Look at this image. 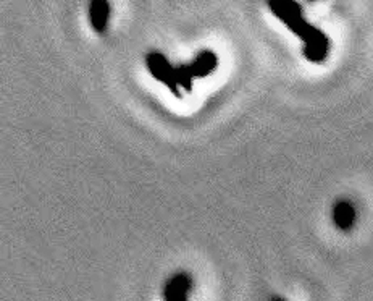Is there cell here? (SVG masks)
Here are the masks:
<instances>
[{
  "label": "cell",
  "instance_id": "obj_5",
  "mask_svg": "<svg viewBox=\"0 0 373 301\" xmlns=\"http://www.w3.org/2000/svg\"><path fill=\"white\" fill-rule=\"evenodd\" d=\"M333 222L339 230H349L356 222V209L349 201H339L333 206Z\"/></svg>",
  "mask_w": 373,
  "mask_h": 301
},
{
  "label": "cell",
  "instance_id": "obj_6",
  "mask_svg": "<svg viewBox=\"0 0 373 301\" xmlns=\"http://www.w3.org/2000/svg\"><path fill=\"white\" fill-rule=\"evenodd\" d=\"M189 289H191V280L184 276V274H178V276L173 277V279L167 284L165 295L168 300H173V301L184 300Z\"/></svg>",
  "mask_w": 373,
  "mask_h": 301
},
{
  "label": "cell",
  "instance_id": "obj_3",
  "mask_svg": "<svg viewBox=\"0 0 373 301\" xmlns=\"http://www.w3.org/2000/svg\"><path fill=\"white\" fill-rule=\"evenodd\" d=\"M218 65V57L212 50H204L197 56V58L191 63V65H186L188 68L189 75L193 78H204V76L210 75V73L215 70Z\"/></svg>",
  "mask_w": 373,
  "mask_h": 301
},
{
  "label": "cell",
  "instance_id": "obj_4",
  "mask_svg": "<svg viewBox=\"0 0 373 301\" xmlns=\"http://www.w3.org/2000/svg\"><path fill=\"white\" fill-rule=\"evenodd\" d=\"M89 18L94 31L104 33L107 30L108 18H110V5H108L107 0H93L91 2Z\"/></svg>",
  "mask_w": 373,
  "mask_h": 301
},
{
  "label": "cell",
  "instance_id": "obj_2",
  "mask_svg": "<svg viewBox=\"0 0 373 301\" xmlns=\"http://www.w3.org/2000/svg\"><path fill=\"white\" fill-rule=\"evenodd\" d=\"M145 60H147V68L149 71L152 73L154 78H157L158 81H162V83H165L173 93L180 96V86H178V81H176V68H173L170 65V62L157 52L149 54Z\"/></svg>",
  "mask_w": 373,
  "mask_h": 301
},
{
  "label": "cell",
  "instance_id": "obj_1",
  "mask_svg": "<svg viewBox=\"0 0 373 301\" xmlns=\"http://www.w3.org/2000/svg\"><path fill=\"white\" fill-rule=\"evenodd\" d=\"M267 2L273 15L304 41L306 44L304 56L307 60L313 63L325 60L330 50V41L323 31L307 23L301 5L296 0H267Z\"/></svg>",
  "mask_w": 373,
  "mask_h": 301
}]
</instances>
